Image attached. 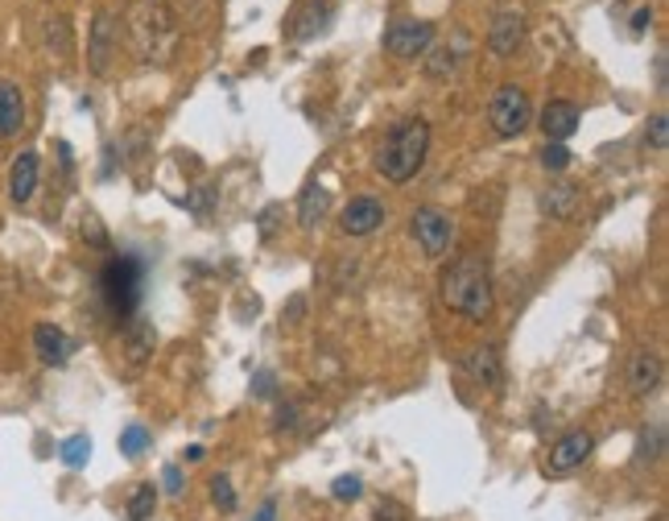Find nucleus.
I'll use <instances>...</instances> for the list:
<instances>
[{
	"label": "nucleus",
	"mask_w": 669,
	"mask_h": 521,
	"mask_svg": "<svg viewBox=\"0 0 669 521\" xmlns=\"http://www.w3.org/2000/svg\"><path fill=\"white\" fill-rule=\"evenodd\" d=\"M649 145H654V149H666V145H669V121H666V112H657L654 121H649Z\"/></svg>",
	"instance_id": "c85d7f7f"
},
{
	"label": "nucleus",
	"mask_w": 669,
	"mask_h": 521,
	"mask_svg": "<svg viewBox=\"0 0 669 521\" xmlns=\"http://www.w3.org/2000/svg\"><path fill=\"white\" fill-rule=\"evenodd\" d=\"M521 38H525V17L521 13L504 9V13L492 17V30H488V50H492V54H500V59L516 54Z\"/></svg>",
	"instance_id": "1a4fd4ad"
},
{
	"label": "nucleus",
	"mask_w": 669,
	"mask_h": 521,
	"mask_svg": "<svg viewBox=\"0 0 669 521\" xmlns=\"http://www.w3.org/2000/svg\"><path fill=\"white\" fill-rule=\"evenodd\" d=\"M327 21H331V9L327 4H318V0H306V9H302V13L294 17V38L297 42H311L314 33H323L327 30Z\"/></svg>",
	"instance_id": "a211bd4d"
},
{
	"label": "nucleus",
	"mask_w": 669,
	"mask_h": 521,
	"mask_svg": "<svg viewBox=\"0 0 669 521\" xmlns=\"http://www.w3.org/2000/svg\"><path fill=\"white\" fill-rule=\"evenodd\" d=\"M33 352H38V361L50 364V368H63L71 361V352H75V340L63 332V327H54V323H38L33 327Z\"/></svg>",
	"instance_id": "6e6552de"
},
{
	"label": "nucleus",
	"mask_w": 669,
	"mask_h": 521,
	"mask_svg": "<svg viewBox=\"0 0 669 521\" xmlns=\"http://www.w3.org/2000/svg\"><path fill=\"white\" fill-rule=\"evenodd\" d=\"M542 166L545 170H566L571 166V149L566 145H558V142H545V149H542Z\"/></svg>",
	"instance_id": "a878e982"
},
{
	"label": "nucleus",
	"mask_w": 669,
	"mask_h": 521,
	"mask_svg": "<svg viewBox=\"0 0 669 521\" xmlns=\"http://www.w3.org/2000/svg\"><path fill=\"white\" fill-rule=\"evenodd\" d=\"M661 442H666V430L654 427V430H645L637 442V459L640 463H654V459H661Z\"/></svg>",
	"instance_id": "5701e85b"
},
{
	"label": "nucleus",
	"mask_w": 669,
	"mask_h": 521,
	"mask_svg": "<svg viewBox=\"0 0 669 521\" xmlns=\"http://www.w3.org/2000/svg\"><path fill=\"white\" fill-rule=\"evenodd\" d=\"M468 368H471V377H475V381H483V385H496V381H500L496 347H475V352H468Z\"/></svg>",
	"instance_id": "6ab92c4d"
},
{
	"label": "nucleus",
	"mask_w": 669,
	"mask_h": 521,
	"mask_svg": "<svg viewBox=\"0 0 669 521\" xmlns=\"http://www.w3.org/2000/svg\"><path fill=\"white\" fill-rule=\"evenodd\" d=\"M140 273H145V265H140L137 257H112L108 265H104V273H100V294H104V302H108V311L116 319L137 315Z\"/></svg>",
	"instance_id": "7ed1b4c3"
},
{
	"label": "nucleus",
	"mask_w": 669,
	"mask_h": 521,
	"mask_svg": "<svg viewBox=\"0 0 669 521\" xmlns=\"http://www.w3.org/2000/svg\"><path fill=\"white\" fill-rule=\"evenodd\" d=\"M657 385H661V356L657 352H637L628 361V389L637 397H649L657 394Z\"/></svg>",
	"instance_id": "ddd939ff"
},
{
	"label": "nucleus",
	"mask_w": 669,
	"mask_h": 521,
	"mask_svg": "<svg viewBox=\"0 0 669 521\" xmlns=\"http://www.w3.org/2000/svg\"><path fill=\"white\" fill-rule=\"evenodd\" d=\"M542 128H545V142H566V137H575L578 128V108L571 100H550L542 108Z\"/></svg>",
	"instance_id": "9b49d317"
},
{
	"label": "nucleus",
	"mask_w": 669,
	"mask_h": 521,
	"mask_svg": "<svg viewBox=\"0 0 669 521\" xmlns=\"http://www.w3.org/2000/svg\"><path fill=\"white\" fill-rule=\"evenodd\" d=\"M161 484H166V492H170V497H182V472H178L174 463H166V468H161Z\"/></svg>",
	"instance_id": "c756f323"
},
{
	"label": "nucleus",
	"mask_w": 669,
	"mask_h": 521,
	"mask_svg": "<svg viewBox=\"0 0 669 521\" xmlns=\"http://www.w3.org/2000/svg\"><path fill=\"white\" fill-rule=\"evenodd\" d=\"M595 451V439L587 430H571V435H562L554 447H550V459H545V472L550 476H571L578 472Z\"/></svg>",
	"instance_id": "423d86ee"
},
{
	"label": "nucleus",
	"mask_w": 669,
	"mask_h": 521,
	"mask_svg": "<svg viewBox=\"0 0 669 521\" xmlns=\"http://www.w3.org/2000/svg\"><path fill=\"white\" fill-rule=\"evenodd\" d=\"M454 66H459V54L454 50H438L435 63H426V71H430V80H451Z\"/></svg>",
	"instance_id": "393cba45"
},
{
	"label": "nucleus",
	"mask_w": 669,
	"mask_h": 521,
	"mask_svg": "<svg viewBox=\"0 0 669 521\" xmlns=\"http://www.w3.org/2000/svg\"><path fill=\"white\" fill-rule=\"evenodd\" d=\"M488 121L496 128V137H521L530 128V95L521 92L516 83L496 87L492 104H488Z\"/></svg>",
	"instance_id": "20e7f679"
},
{
	"label": "nucleus",
	"mask_w": 669,
	"mask_h": 521,
	"mask_svg": "<svg viewBox=\"0 0 669 521\" xmlns=\"http://www.w3.org/2000/svg\"><path fill=\"white\" fill-rule=\"evenodd\" d=\"M426 154H430V125L421 116H409L401 125H393V133L385 137L376 154V170L389 183H409L426 166Z\"/></svg>",
	"instance_id": "f03ea898"
},
{
	"label": "nucleus",
	"mask_w": 669,
	"mask_h": 521,
	"mask_svg": "<svg viewBox=\"0 0 669 521\" xmlns=\"http://www.w3.org/2000/svg\"><path fill=\"white\" fill-rule=\"evenodd\" d=\"M157 509V484H137L128 497V521H149Z\"/></svg>",
	"instance_id": "412c9836"
},
{
	"label": "nucleus",
	"mask_w": 669,
	"mask_h": 521,
	"mask_svg": "<svg viewBox=\"0 0 669 521\" xmlns=\"http://www.w3.org/2000/svg\"><path fill=\"white\" fill-rule=\"evenodd\" d=\"M278 216H281V207L278 204H273V207H265V211H261V237H273V228H278V223H273V220H278Z\"/></svg>",
	"instance_id": "2f4dec72"
},
{
	"label": "nucleus",
	"mask_w": 669,
	"mask_h": 521,
	"mask_svg": "<svg viewBox=\"0 0 669 521\" xmlns=\"http://www.w3.org/2000/svg\"><path fill=\"white\" fill-rule=\"evenodd\" d=\"M649 21H654V9H640V13L633 17V33H645L649 30Z\"/></svg>",
	"instance_id": "72a5a7b5"
},
{
	"label": "nucleus",
	"mask_w": 669,
	"mask_h": 521,
	"mask_svg": "<svg viewBox=\"0 0 669 521\" xmlns=\"http://www.w3.org/2000/svg\"><path fill=\"white\" fill-rule=\"evenodd\" d=\"M442 302L451 306L454 315L471 319V323H483L492 315V273H488V261L480 253H463L459 261L447 265L442 273Z\"/></svg>",
	"instance_id": "f257e3e1"
},
{
	"label": "nucleus",
	"mask_w": 669,
	"mask_h": 521,
	"mask_svg": "<svg viewBox=\"0 0 669 521\" xmlns=\"http://www.w3.org/2000/svg\"><path fill=\"white\" fill-rule=\"evenodd\" d=\"M59 456H63L66 468H87V459H92V439H87V435H71V439L59 447Z\"/></svg>",
	"instance_id": "4be33fe9"
},
{
	"label": "nucleus",
	"mask_w": 669,
	"mask_h": 521,
	"mask_svg": "<svg viewBox=\"0 0 669 521\" xmlns=\"http://www.w3.org/2000/svg\"><path fill=\"white\" fill-rule=\"evenodd\" d=\"M380 223H385V207L376 199H352L339 216V228L347 237H373Z\"/></svg>",
	"instance_id": "9d476101"
},
{
	"label": "nucleus",
	"mask_w": 669,
	"mask_h": 521,
	"mask_svg": "<svg viewBox=\"0 0 669 521\" xmlns=\"http://www.w3.org/2000/svg\"><path fill=\"white\" fill-rule=\"evenodd\" d=\"M252 389H257V397H273V373L261 368V373L252 377Z\"/></svg>",
	"instance_id": "473e14b6"
},
{
	"label": "nucleus",
	"mask_w": 669,
	"mask_h": 521,
	"mask_svg": "<svg viewBox=\"0 0 669 521\" xmlns=\"http://www.w3.org/2000/svg\"><path fill=\"white\" fill-rule=\"evenodd\" d=\"M657 87L666 92V54H657Z\"/></svg>",
	"instance_id": "c9c22d12"
},
{
	"label": "nucleus",
	"mask_w": 669,
	"mask_h": 521,
	"mask_svg": "<svg viewBox=\"0 0 669 521\" xmlns=\"http://www.w3.org/2000/svg\"><path fill=\"white\" fill-rule=\"evenodd\" d=\"M211 497H216V506L223 509V513H232L236 509V492H232V480H228V476H216V480H211Z\"/></svg>",
	"instance_id": "cd10ccee"
},
{
	"label": "nucleus",
	"mask_w": 669,
	"mask_h": 521,
	"mask_svg": "<svg viewBox=\"0 0 669 521\" xmlns=\"http://www.w3.org/2000/svg\"><path fill=\"white\" fill-rule=\"evenodd\" d=\"M273 513H278V506H273V501H265V509L257 513V521H273Z\"/></svg>",
	"instance_id": "e433bc0d"
},
{
	"label": "nucleus",
	"mask_w": 669,
	"mask_h": 521,
	"mask_svg": "<svg viewBox=\"0 0 669 521\" xmlns=\"http://www.w3.org/2000/svg\"><path fill=\"white\" fill-rule=\"evenodd\" d=\"M149 447H154V430L145 427V423H128V427L121 430V456L137 459L145 456Z\"/></svg>",
	"instance_id": "aec40b11"
},
{
	"label": "nucleus",
	"mask_w": 669,
	"mask_h": 521,
	"mask_svg": "<svg viewBox=\"0 0 669 521\" xmlns=\"http://www.w3.org/2000/svg\"><path fill=\"white\" fill-rule=\"evenodd\" d=\"M112 46H116V21H112V13H95L92 46H87V59H92L95 75H104V71H108Z\"/></svg>",
	"instance_id": "4468645a"
},
{
	"label": "nucleus",
	"mask_w": 669,
	"mask_h": 521,
	"mask_svg": "<svg viewBox=\"0 0 669 521\" xmlns=\"http://www.w3.org/2000/svg\"><path fill=\"white\" fill-rule=\"evenodd\" d=\"M409 228H414V240L421 244V253L426 257H442L451 249L454 220L442 211V207H418L414 220H409Z\"/></svg>",
	"instance_id": "39448f33"
},
{
	"label": "nucleus",
	"mask_w": 669,
	"mask_h": 521,
	"mask_svg": "<svg viewBox=\"0 0 669 521\" xmlns=\"http://www.w3.org/2000/svg\"><path fill=\"white\" fill-rule=\"evenodd\" d=\"M25 128V95L9 80H0V142H9Z\"/></svg>",
	"instance_id": "f8f14e48"
},
{
	"label": "nucleus",
	"mask_w": 669,
	"mask_h": 521,
	"mask_svg": "<svg viewBox=\"0 0 669 521\" xmlns=\"http://www.w3.org/2000/svg\"><path fill=\"white\" fill-rule=\"evenodd\" d=\"M542 211L550 216V220H575L578 216V187H571V183H554V187H545Z\"/></svg>",
	"instance_id": "dca6fc26"
},
{
	"label": "nucleus",
	"mask_w": 669,
	"mask_h": 521,
	"mask_svg": "<svg viewBox=\"0 0 669 521\" xmlns=\"http://www.w3.org/2000/svg\"><path fill=\"white\" fill-rule=\"evenodd\" d=\"M376 521H405V509L397 506V501H380V509H376Z\"/></svg>",
	"instance_id": "7c9ffc66"
},
{
	"label": "nucleus",
	"mask_w": 669,
	"mask_h": 521,
	"mask_svg": "<svg viewBox=\"0 0 669 521\" xmlns=\"http://www.w3.org/2000/svg\"><path fill=\"white\" fill-rule=\"evenodd\" d=\"M435 42V25L430 21H393L385 30V50L393 59H421L426 46Z\"/></svg>",
	"instance_id": "0eeeda50"
},
{
	"label": "nucleus",
	"mask_w": 669,
	"mask_h": 521,
	"mask_svg": "<svg viewBox=\"0 0 669 521\" xmlns=\"http://www.w3.org/2000/svg\"><path fill=\"white\" fill-rule=\"evenodd\" d=\"M359 492H364V480H359V476H339V480L331 484V497H335V501H359Z\"/></svg>",
	"instance_id": "bb28decb"
},
{
	"label": "nucleus",
	"mask_w": 669,
	"mask_h": 521,
	"mask_svg": "<svg viewBox=\"0 0 669 521\" xmlns=\"http://www.w3.org/2000/svg\"><path fill=\"white\" fill-rule=\"evenodd\" d=\"M33 190H38V154L25 149V154H17L13 170H9V195H13V204H30Z\"/></svg>",
	"instance_id": "2eb2a0df"
},
{
	"label": "nucleus",
	"mask_w": 669,
	"mask_h": 521,
	"mask_svg": "<svg viewBox=\"0 0 669 521\" xmlns=\"http://www.w3.org/2000/svg\"><path fill=\"white\" fill-rule=\"evenodd\" d=\"M149 352H154V332H149L145 323H137V327L128 332V356H133V361H145Z\"/></svg>",
	"instance_id": "b1692460"
},
{
	"label": "nucleus",
	"mask_w": 669,
	"mask_h": 521,
	"mask_svg": "<svg viewBox=\"0 0 669 521\" xmlns=\"http://www.w3.org/2000/svg\"><path fill=\"white\" fill-rule=\"evenodd\" d=\"M302 319V299H294L290 302V311H285V323H297Z\"/></svg>",
	"instance_id": "f704fd0d"
},
{
	"label": "nucleus",
	"mask_w": 669,
	"mask_h": 521,
	"mask_svg": "<svg viewBox=\"0 0 669 521\" xmlns=\"http://www.w3.org/2000/svg\"><path fill=\"white\" fill-rule=\"evenodd\" d=\"M331 211V190L323 183H311V187L302 190V207H297V223L302 228H318V223L327 220Z\"/></svg>",
	"instance_id": "f3484780"
}]
</instances>
